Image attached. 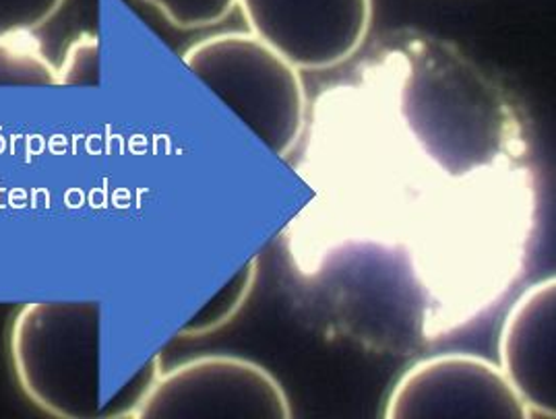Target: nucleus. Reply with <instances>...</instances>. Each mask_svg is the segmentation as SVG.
<instances>
[{"label": "nucleus", "instance_id": "423d86ee", "mask_svg": "<svg viewBox=\"0 0 556 419\" xmlns=\"http://www.w3.org/2000/svg\"><path fill=\"white\" fill-rule=\"evenodd\" d=\"M249 31L299 71H329L363 48L372 0H238Z\"/></svg>", "mask_w": 556, "mask_h": 419}, {"label": "nucleus", "instance_id": "0eeeda50", "mask_svg": "<svg viewBox=\"0 0 556 419\" xmlns=\"http://www.w3.org/2000/svg\"><path fill=\"white\" fill-rule=\"evenodd\" d=\"M498 366L532 418L556 419V279L526 288L503 320Z\"/></svg>", "mask_w": 556, "mask_h": 419}, {"label": "nucleus", "instance_id": "39448f33", "mask_svg": "<svg viewBox=\"0 0 556 419\" xmlns=\"http://www.w3.org/2000/svg\"><path fill=\"white\" fill-rule=\"evenodd\" d=\"M386 419H532L501 366L473 354L412 364L387 395Z\"/></svg>", "mask_w": 556, "mask_h": 419}, {"label": "nucleus", "instance_id": "f257e3e1", "mask_svg": "<svg viewBox=\"0 0 556 419\" xmlns=\"http://www.w3.org/2000/svg\"><path fill=\"white\" fill-rule=\"evenodd\" d=\"M300 176L317 199L290 251L427 341L492 306L534 230L523 126L503 89L453 43L400 34L311 114Z\"/></svg>", "mask_w": 556, "mask_h": 419}, {"label": "nucleus", "instance_id": "9b49d317", "mask_svg": "<svg viewBox=\"0 0 556 419\" xmlns=\"http://www.w3.org/2000/svg\"><path fill=\"white\" fill-rule=\"evenodd\" d=\"M153 7L172 27L201 29L226 22L238 0H143Z\"/></svg>", "mask_w": 556, "mask_h": 419}, {"label": "nucleus", "instance_id": "7ed1b4c3", "mask_svg": "<svg viewBox=\"0 0 556 419\" xmlns=\"http://www.w3.org/2000/svg\"><path fill=\"white\" fill-rule=\"evenodd\" d=\"M182 63L207 85L265 148L288 157L308 123L300 71L251 31H224L191 43Z\"/></svg>", "mask_w": 556, "mask_h": 419}, {"label": "nucleus", "instance_id": "f03ea898", "mask_svg": "<svg viewBox=\"0 0 556 419\" xmlns=\"http://www.w3.org/2000/svg\"><path fill=\"white\" fill-rule=\"evenodd\" d=\"M100 302H29L9 325L13 378L36 409L61 419L106 418L102 409Z\"/></svg>", "mask_w": 556, "mask_h": 419}, {"label": "nucleus", "instance_id": "1a4fd4ad", "mask_svg": "<svg viewBox=\"0 0 556 419\" xmlns=\"http://www.w3.org/2000/svg\"><path fill=\"white\" fill-rule=\"evenodd\" d=\"M258 258H251L235 277L215 294L214 300L178 331V337L210 335L226 327L247 304L257 283Z\"/></svg>", "mask_w": 556, "mask_h": 419}, {"label": "nucleus", "instance_id": "6e6552de", "mask_svg": "<svg viewBox=\"0 0 556 419\" xmlns=\"http://www.w3.org/2000/svg\"><path fill=\"white\" fill-rule=\"evenodd\" d=\"M56 64L31 36L0 38V87H52Z\"/></svg>", "mask_w": 556, "mask_h": 419}, {"label": "nucleus", "instance_id": "f8f14e48", "mask_svg": "<svg viewBox=\"0 0 556 419\" xmlns=\"http://www.w3.org/2000/svg\"><path fill=\"white\" fill-rule=\"evenodd\" d=\"M66 0H0V38L31 36L52 22Z\"/></svg>", "mask_w": 556, "mask_h": 419}, {"label": "nucleus", "instance_id": "9d476101", "mask_svg": "<svg viewBox=\"0 0 556 419\" xmlns=\"http://www.w3.org/2000/svg\"><path fill=\"white\" fill-rule=\"evenodd\" d=\"M102 73V46L96 34L84 31L66 46L56 66V85L98 87Z\"/></svg>", "mask_w": 556, "mask_h": 419}, {"label": "nucleus", "instance_id": "20e7f679", "mask_svg": "<svg viewBox=\"0 0 556 419\" xmlns=\"http://www.w3.org/2000/svg\"><path fill=\"white\" fill-rule=\"evenodd\" d=\"M130 419H292V403L265 366L240 356H201L160 370Z\"/></svg>", "mask_w": 556, "mask_h": 419}]
</instances>
